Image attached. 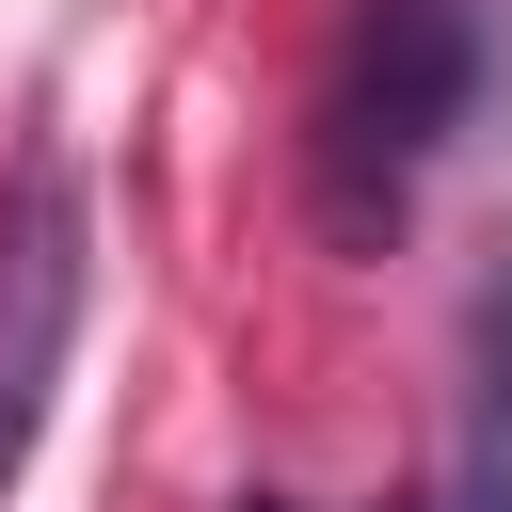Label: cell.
I'll list each match as a JSON object with an SVG mask.
<instances>
[{"label": "cell", "instance_id": "obj_1", "mask_svg": "<svg viewBox=\"0 0 512 512\" xmlns=\"http://www.w3.org/2000/svg\"><path fill=\"white\" fill-rule=\"evenodd\" d=\"M496 48H480V0H352L336 64H320V112H304V192H320V240L336 256H384L416 176L464 144Z\"/></svg>", "mask_w": 512, "mask_h": 512}, {"label": "cell", "instance_id": "obj_2", "mask_svg": "<svg viewBox=\"0 0 512 512\" xmlns=\"http://www.w3.org/2000/svg\"><path fill=\"white\" fill-rule=\"evenodd\" d=\"M80 272H96L80 176H64V160H16V192H0V496L32 480L48 384H64V352H80Z\"/></svg>", "mask_w": 512, "mask_h": 512}]
</instances>
